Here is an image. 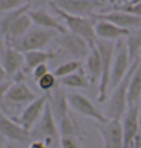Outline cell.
Listing matches in <instances>:
<instances>
[{
    "mask_svg": "<svg viewBox=\"0 0 141 148\" xmlns=\"http://www.w3.org/2000/svg\"><path fill=\"white\" fill-rule=\"evenodd\" d=\"M52 46L53 49L51 51L55 54L54 60H61L60 63L68 60L84 61L91 51L86 41L69 31L59 33Z\"/></svg>",
    "mask_w": 141,
    "mask_h": 148,
    "instance_id": "obj_1",
    "label": "cell"
},
{
    "mask_svg": "<svg viewBox=\"0 0 141 148\" xmlns=\"http://www.w3.org/2000/svg\"><path fill=\"white\" fill-rule=\"evenodd\" d=\"M48 8L62 21L69 32L78 36L86 41L91 49L96 47L97 36L95 33V22L94 18H84V16H74L60 10L53 3L48 5Z\"/></svg>",
    "mask_w": 141,
    "mask_h": 148,
    "instance_id": "obj_2",
    "label": "cell"
},
{
    "mask_svg": "<svg viewBox=\"0 0 141 148\" xmlns=\"http://www.w3.org/2000/svg\"><path fill=\"white\" fill-rule=\"evenodd\" d=\"M59 33L33 25L31 29L21 38L16 40L4 42L8 46L13 47L22 53L33 51H43L52 45Z\"/></svg>",
    "mask_w": 141,
    "mask_h": 148,
    "instance_id": "obj_3",
    "label": "cell"
},
{
    "mask_svg": "<svg viewBox=\"0 0 141 148\" xmlns=\"http://www.w3.org/2000/svg\"><path fill=\"white\" fill-rule=\"evenodd\" d=\"M139 59L140 58H138L131 64V69L126 75V77L122 79V82L110 91L108 98L104 103L106 108H104V113L107 119L121 120L124 113L126 112L127 108H128V90L129 80H131V75Z\"/></svg>",
    "mask_w": 141,
    "mask_h": 148,
    "instance_id": "obj_4",
    "label": "cell"
},
{
    "mask_svg": "<svg viewBox=\"0 0 141 148\" xmlns=\"http://www.w3.org/2000/svg\"><path fill=\"white\" fill-rule=\"evenodd\" d=\"M96 47L99 51L101 58V77L98 85L97 99L99 103L104 104L108 98L110 92V77H111L115 43L98 40L96 44Z\"/></svg>",
    "mask_w": 141,
    "mask_h": 148,
    "instance_id": "obj_5",
    "label": "cell"
},
{
    "mask_svg": "<svg viewBox=\"0 0 141 148\" xmlns=\"http://www.w3.org/2000/svg\"><path fill=\"white\" fill-rule=\"evenodd\" d=\"M30 138L31 140H42L48 146L55 141L59 142V127L48 102L41 118L30 132Z\"/></svg>",
    "mask_w": 141,
    "mask_h": 148,
    "instance_id": "obj_6",
    "label": "cell"
},
{
    "mask_svg": "<svg viewBox=\"0 0 141 148\" xmlns=\"http://www.w3.org/2000/svg\"><path fill=\"white\" fill-rule=\"evenodd\" d=\"M51 3L70 15L94 19L108 10L99 0H54Z\"/></svg>",
    "mask_w": 141,
    "mask_h": 148,
    "instance_id": "obj_7",
    "label": "cell"
},
{
    "mask_svg": "<svg viewBox=\"0 0 141 148\" xmlns=\"http://www.w3.org/2000/svg\"><path fill=\"white\" fill-rule=\"evenodd\" d=\"M68 103L72 111L80 116L94 120L97 124H101L107 121L103 111L99 110L89 98L79 92L68 93Z\"/></svg>",
    "mask_w": 141,
    "mask_h": 148,
    "instance_id": "obj_8",
    "label": "cell"
},
{
    "mask_svg": "<svg viewBox=\"0 0 141 148\" xmlns=\"http://www.w3.org/2000/svg\"><path fill=\"white\" fill-rule=\"evenodd\" d=\"M125 39L119 40L115 43L114 56H113L111 77H110V91L116 87L126 77L131 69V64ZM110 93V92H109Z\"/></svg>",
    "mask_w": 141,
    "mask_h": 148,
    "instance_id": "obj_9",
    "label": "cell"
},
{
    "mask_svg": "<svg viewBox=\"0 0 141 148\" xmlns=\"http://www.w3.org/2000/svg\"><path fill=\"white\" fill-rule=\"evenodd\" d=\"M48 102V94L40 95L37 99L24 107L18 115L12 118L15 119V121L18 122L23 129L30 133L45 111Z\"/></svg>",
    "mask_w": 141,
    "mask_h": 148,
    "instance_id": "obj_10",
    "label": "cell"
},
{
    "mask_svg": "<svg viewBox=\"0 0 141 148\" xmlns=\"http://www.w3.org/2000/svg\"><path fill=\"white\" fill-rule=\"evenodd\" d=\"M13 82V80H12ZM38 98V95L24 82H13L5 97L6 113L8 108H24Z\"/></svg>",
    "mask_w": 141,
    "mask_h": 148,
    "instance_id": "obj_11",
    "label": "cell"
},
{
    "mask_svg": "<svg viewBox=\"0 0 141 148\" xmlns=\"http://www.w3.org/2000/svg\"><path fill=\"white\" fill-rule=\"evenodd\" d=\"M101 134L104 148H125V139L122 123L119 119H107L101 124H97Z\"/></svg>",
    "mask_w": 141,
    "mask_h": 148,
    "instance_id": "obj_12",
    "label": "cell"
},
{
    "mask_svg": "<svg viewBox=\"0 0 141 148\" xmlns=\"http://www.w3.org/2000/svg\"><path fill=\"white\" fill-rule=\"evenodd\" d=\"M0 64L6 72L8 79H12L18 73L23 70L24 54L13 47L0 41Z\"/></svg>",
    "mask_w": 141,
    "mask_h": 148,
    "instance_id": "obj_13",
    "label": "cell"
},
{
    "mask_svg": "<svg viewBox=\"0 0 141 148\" xmlns=\"http://www.w3.org/2000/svg\"><path fill=\"white\" fill-rule=\"evenodd\" d=\"M28 15L33 24L42 28L54 30L58 33H64L68 31L64 23L48 7L35 8L29 9Z\"/></svg>",
    "mask_w": 141,
    "mask_h": 148,
    "instance_id": "obj_14",
    "label": "cell"
},
{
    "mask_svg": "<svg viewBox=\"0 0 141 148\" xmlns=\"http://www.w3.org/2000/svg\"><path fill=\"white\" fill-rule=\"evenodd\" d=\"M0 136L7 141L18 143H25L31 140L30 133L3 111H0Z\"/></svg>",
    "mask_w": 141,
    "mask_h": 148,
    "instance_id": "obj_15",
    "label": "cell"
},
{
    "mask_svg": "<svg viewBox=\"0 0 141 148\" xmlns=\"http://www.w3.org/2000/svg\"><path fill=\"white\" fill-rule=\"evenodd\" d=\"M95 19H104L127 30H132L141 27V18L115 8L99 14L96 16Z\"/></svg>",
    "mask_w": 141,
    "mask_h": 148,
    "instance_id": "obj_16",
    "label": "cell"
},
{
    "mask_svg": "<svg viewBox=\"0 0 141 148\" xmlns=\"http://www.w3.org/2000/svg\"><path fill=\"white\" fill-rule=\"evenodd\" d=\"M140 105L129 106L126 112L121 118L124 139H125V148H129V145L139 135L138 114H139Z\"/></svg>",
    "mask_w": 141,
    "mask_h": 148,
    "instance_id": "obj_17",
    "label": "cell"
},
{
    "mask_svg": "<svg viewBox=\"0 0 141 148\" xmlns=\"http://www.w3.org/2000/svg\"><path fill=\"white\" fill-rule=\"evenodd\" d=\"M95 33L98 40L113 42L125 39L129 35V30L121 28L109 21L104 19H95Z\"/></svg>",
    "mask_w": 141,
    "mask_h": 148,
    "instance_id": "obj_18",
    "label": "cell"
},
{
    "mask_svg": "<svg viewBox=\"0 0 141 148\" xmlns=\"http://www.w3.org/2000/svg\"><path fill=\"white\" fill-rule=\"evenodd\" d=\"M28 11H24V12L20 13L18 16H16V18L8 27L6 34H5L2 41L9 42L16 40V39H19L24 36L31 29V27L34 24H33L31 18L28 15Z\"/></svg>",
    "mask_w": 141,
    "mask_h": 148,
    "instance_id": "obj_19",
    "label": "cell"
},
{
    "mask_svg": "<svg viewBox=\"0 0 141 148\" xmlns=\"http://www.w3.org/2000/svg\"><path fill=\"white\" fill-rule=\"evenodd\" d=\"M83 70L91 84H98L101 77V58L96 47L91 49L83 61Z\"/></svg>",
    "mask_w": 141,
    "mask_h": 148,
    "instance_id": "obj_20",
    "label": "cell"
},
{
    "mask_svg": "<svg viewBox=\"0 0 141 148\" xmlns=\"http://www.w3.org/2000/svg\"><path fill=\"white\" fill-rule=\"evenodd\" d=\"M24 54V67L23 71L25 74L28 75L31 74V72L34 70L36 67L42 64H50L53 62L55 54L52 51H33L25 52Z\"/></svg>",
    "mask_w": 141,
    "mask_h": 148,
    "instance_id": "obj_21",
    "label": "cell"
},
{
    "mask_svg": "<svg viewBox=\"0 0 141 148\" xmlns=\"http://www.w3.org/2000/svg\"><path fill=\"white\" fill-rule=\"evenodd\" d=\"M141 104V58L131 75L128 90V107Z\"/></svg>",
    "mask_w": 141,
    "mask_h": 148,
    "instance_id": "obj_22",
    "label": "cell"
},
{
    "mask_svg": "<svg viewBox=\"0 0 141 148\" xmlns=\"http://www.w3.org/2000/svg\"><path fill=\"white\" fill-rule=\"evenodd\" d=\"M59 84L63 87L73 89V90H82V89H87L91 83L85 75L84 70H81L59 79Z\"/></svg>",
    "mask_w": 141,
    "mask_h": 148,
    "instance_id": "obj_23",
    "label": "cell"
},
{
    "mask_svg": "<svg viewBox=\"0 0 141 148\" xmlns=\"http://www.w3.org/2000/svg\"><path fill=\"white\" fill-rule=\"evenodd\" d=\"M72 111V110H71ZM71 111L57 121L60 136H76L79 138V126L76 119L71 114Z\"/></svg>",
    "mask_w": 141,
    "mask_h": 148,
    "instance_id": "obj_24",
    "label": "cell"
},
{
    "mask_svg": "<svg viewBox=\"0 0 141 148\" xmlns=\"http://www.w3.org/2000/svg\"><path fill=\"white\" fill-rule=\"evenodd\" d=\"M126 46L131 62H134L139 57L141 51V27L129 30V35L125 38Z\"/></svg>",
    "mask_w": 141,
    "mask_h": 148,
    "instance_id": "obj_25",
    "label": "cell"
},
{
    "mask_svg": "<svg viewBox=\"0 0 141 148\" xmlns=\"http://www.w3.org/2000/svg\"><path fill=\"white\" fill-rule=\"evenodd\" d=\"M83 70V61L80 60H68L55 66L53 74L58 79L73 75L74 73Z\"/></svg>",
    "mask_w": 141,
    "mask_h": 148,
    "instance_id": "obj_26",
    "label": "cell"
},
{
    "mask_svg": "<svg viewBox=\"0 0 141 148\" xmlns=\"http://www.w3.org/2000/svg\"><path fill=\"white\" fill-rule=\"evenodd\" d=\"M36 83H37L38 88L41 91H43L44 94H50L59 85V79L55 77L53 72L50 71L41 79H39Z\"/></svg>",
    "mask_w": 141,
    "mask_h": 148,
    "instance_id": "obj_27",
    "label": "cell"
},
{
    "mask_svg": "<svg viewBox=\"0 0 141 148\" xmlns=\"http://www.w3.org/2000/svg\"><path fill=\"white\" fill-rule=\"evenodd\" d=\"M25 5V0H0V14L19 9Z\"/></svg>",
    "mask_w": 141,
    "mask_h": 148,
    "instance_id": "obj_28",
    "label": "cell"
},
{
    "mask_svg": "<svg viewBox=\"0 0 141 148\" xmlns=\"http://www.w3.org/2000/svg\"><path fill=\"white\" fill-rule=\"evenodd\" d=\"M59 145L61 148H81L79 138L76 136H60Z\"/></svg>",
    "mask_w": 141,
    "mask_h": 148,
    "instance_id": "obj_29",
    "label": "cell"
},
{
    "mask_svg": "<svg viewBox=\"0 0 141 148\" xmlns=\"http://www.w3.org/2000/svg\"><path fill=\"white\" fill-rule=\"evenodd\" d=\"M12 82H13L11 79H7L5 82H0V111H3V112H6L5 97H6V93Z\"/></svg>",
    "mask_w": 141,
    "mask_h": 148,
    "instance_id": "obj_30",
    "label": "cell"
},
{
    "mask_svg": "<svg viewBox=\"0 0 141 148\" xmlns=\"http://www.w3.org/2000/svg\"><path fill=\"white\" fill-rule=\"evenodd\" d=\"M48 72H50V68H49V64H42V65H39L38 67L33 70L31 72V77L36 82L39 79H41L43 76H45L46 74H48Z\"/></svg>",
    "mask_w": 141,
    "mask_h": 148,
    "instance_id": "obj_31",
    "label": "cell"
},
{
    "mask_svg": "<svg viewBox=\"0 0 141 148\" xmlns=\"http://www.w3.org/2000/svg\"><path fill=\"white\" fill-rule=\"evenodd\" d=\"M113 8H115V9H119V10H122V11H125V12H127V13L132 14V15H134V16L141 18V2H140V3L132 4V5L114 6ZM111 9H112V8H111Z\"/></svg>",
    "mask_w": 141,
    "mask_h": 148,
    "instance_id": "obj_32",
    "label": "cell"
},
{
    "mask_svg": "<svg viewBox=\"0 0 141 148\" xmlns=\"http://www.w3.org/2000/svg\"><path fill=\"white\" fill-rule=\"evenodd\" d=\"M28 148H49V146L42 140H31Z\"/></svg>",
    "mask_w": 141,
    "mask_h": 148,
    "instance_id": "obj_33",
    "label": "cell"
},
{
    "mask_svg": "<svg viewBox=\"0 0 141 148\" xmlns=\"http://www.w3.org/2000/svg\"><path fill=\"white\" fill-rule=\"evenodd\" d=\"M7 79H8L6 72L4 71L3 67H2L1 64H0V82H5V80H7Z\"/></svg>",
    "mask_w": 141,
    "mask_h": 148,
    "instance_id": "obj_34",
    "label": "cell"
},
{
    "mask_svg": "<svg viewBox=\"0 0 141 148\" xmlns=\"http://www.w3.org/2000/svg\"><path fill=\"white\" fill-rule=\"evenodd\" d=\"M129 2H131V0H117V5L116 6H123V5L129 3Z\"/></svg>",
    "mask_w": 141,
    "mask_h": 148,
    "instance_id": "obj_35",
    "label": "cell"
},
{
    "mask_svg": "<svg viewBox=\"0 0 141 148\" xmlns=\"http://www.w3.org/2000/svg\"><path fill=\"white\" fill-rule=\"evenodd\" d=\"M7 140L0 136V148H7Z\"/></svg>",
    "mask_w": 141,
    "mask_h": 148,
    "instance_id": "obj_36",
    "label": "cell"
},
{
    "mask_svg": "<svg viewBox=\"0 0 141 148\" xmlns=\"http://www.w3.org/2000/svg\"><path fill=\"white\" fill-rule=\"evenodd\" d=\"M129 148H141V145L138 143V142L136 140H134L132 143L129 145Z\"/></svg>",
    "mask_w": 141,
    "mask_h": 148,
    "instance_id": "obj_37",
    "label": "cell"
},
{
    "mask_svg": "<svg viewBox=\"0 0 141 148\" xmlns=\"http://www.w3.org/2000/svg\"><path fill=\"white\" fill-rule=\"evenodd\" d=\"M138 124H139V135H141V105L139 108V114H138Z\"/></svg>",
    "mask_w": 141,
    "mask_h": 148,
    "instance_id": "obj_38",
    "label": "cell"
},
{
    "mask_svg": "<svg viewBox=\"0 0 141 148\" xmlns=\"http://www.w3.org/2000/svg\"><path fill=\"white\" fill-rule=\"evenodd\" d=\"M141 0H131V2L126 5H132V4H137V3H140Z\"/></svg>",
    "mask_w": 141,
    "mask_h": 148,
    "instance_id": "obj_39",
    "label": "cell"
},
{
    "mask_svg": "<svg viewBox=\"0 0 141 148\" xmlns=\"http://www.w3.org/2000/svg\"><path fill=\"white\" fill-rule=\"evenodd\" d=\"M134 140H136V141L138 142V143H139V144L141 145V135H138V136L134 139Z\"/></svg>",
    "mask_w": 141,
    "mask_h": 148,
    "instance_id": "obj_40",
    "label": "cell"
},
{
    "mask_svg": "<svg viewBox=\"0 0 141 148\" xmlns=\"http://www.w3.org/2000/svg\"><path fill=\"white\" fill-rule=\"evenodd\" d=\"M139 57L141 58V51H140V54H139Z\"/></svg>",
    "mask_w": 141,
    "mask_h": 148,
    "instance_id": "obj_41",
    "label": "cell"
},
{
    "mask_svg": "<svg viewBox=\"0 0 141 148\" xmlns=\"http://www.w3.org/2000/svg\"><path fill=\"white\" fill-rule=\"evenodd\" d=\"M0 41H2V40H1V37H0Z\"/></svg>",
    "mask_w": 141,
    "mask_h": 148,
    "instance_id": "obj_42",
    "label": "cell"
}]
</instances>
